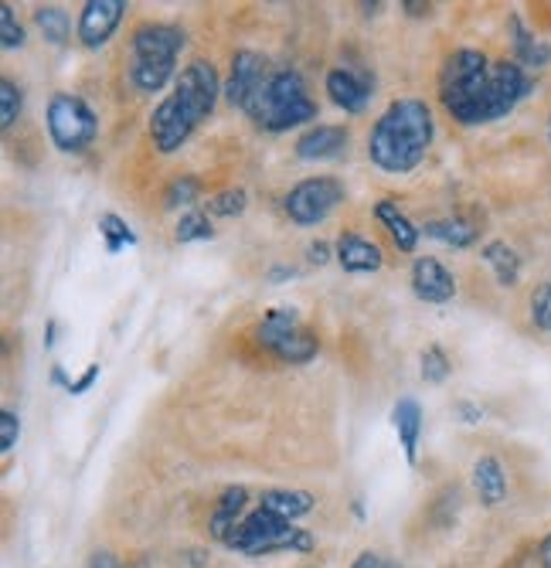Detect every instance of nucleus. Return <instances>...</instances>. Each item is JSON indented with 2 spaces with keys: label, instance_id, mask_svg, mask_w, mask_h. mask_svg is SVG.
I'll return each instance as SVG.
<instances>
[{
  "label": "nucleus",
  "instance_id": "obj_19",
  "mask_svg": "<svg viewBox=\"0 0 551 568\" xmlns=\"http://www.w3.org/2000/svg\"><path fill=\"white\" fill-rule=\"evenodd\" d=\"M511 48H514V62L528 72V69H544L551 62V44H544L541 38H534L521 18H511Z\"/></svg>",
  "mask_w": 551,
  "mask_h": 568
},
{
  "label": "nucleus",
  "instance_id": "obj_20",
  "mask_svg": "<svg viewBox=\"0 0 551 568\" xmlns=\"http://www.w3.org/2000/svg\"><path fill=\"white\" fill-rule=\"evenodd\" d=\"M259 507L276 514V518H283V521H296V518H304V514H310L317 507V500L307 490H279L276 487V490H263Z\"/></svg>",
  "mask_w": 551,
  "mask_h": 568
},
{
  "label": "nucleus",
  "instance_id": "obj_33",
  "mask_svg": "<svg viewBox=\"0 0 551 568\" xmlns=\"http://www.w3.org/2000/svg\"><path fill=\"white\" fill-rule=\"evenodd\" d=\"M21 439V423H18V412L14 408H4L0 412V449L11 453Z\"/></svg>",
  "mask_w": 551,
  "mask_h": 568
},
{
  "label": "nucleus",
  "instance_id": "obj_2",
  "mask_svg": "<svg viewBox=\"0 0 551 568\" xmlns=\"http://www.w3.org/2000/svg\"><path fill=\"white\" fill-rule=\"evenodd\" d=\"M218 72L212 62L194 59L184 65V72L174 82V92L157 102V110L150 113V140L161 153H174L187 143V136L202 126L215 106H218Z\"/></svg>",
  "mask_w": 551,
  "mask_h": 568
},
{
  "label": "nucleus",
  "instance_id": "obj_34",
  "mask_svg": "<svg viewBox=\"0 0 551 568\" xmlns=\"http://www.w3.org/2000/svg\"><path fill=\"white\" fill-rule=\"evenodd\" d=\"M350 568H402V565L388 555H381V551H361L355 561H350Z\"/></svg>",
  "mask_w": 551,
  "mask_h": 568
},
{
  "label": "nucleus",
  "instance_id": "obj_24",
  "mask_svg": "<svg viewBox=\"0 0 551 568\" xmlns=\"http://www.w3.org/2000/svg\"><path fill=\"white\" fill-rule=\"evenodd\" d=\"M99 235H103V242H106V252L110 255H116L120 248H133L136 245V235H133V229L126 225V219H120L116 212H106V215H99Z\"/></svg>",
  "mask_w": 551,
  "mask_h": 568
},
{
  "label": "nucleus",
  "instance_id": "obj_6",
  "mask_svg": "<svg viewBox=\"0 0 551 568\" xmlns=\"http://www.w3.org/2000/svg\"><path fill=\"white\" fill-rule=\"evenodd\" d=\"M314 545H317V538L307 528H296L293 521H283L263 507L248 510L232 528V535L225 538V548H232L235 555H245V558H263L273 551L310 555Z\"/></svg>",
  "mask_w": 551,
  "mask_h": 568
},
{
  "label": "nucleus",
  "instance_id": "obj_14",
  "mask_svg": "<svg viewBox=\"0 0 551 568\" xmlns=\"http://www.w3.org/2000/svg\"><path fill=\"white\" fill-rule=\"evenodd\" d=\"M347 126H334V123H320V126H310L304 136L296 140V158L299 161H330V158H340L347 150Z\"/></svg>",
  "mask_w": 551,
  "mask_h": 568
},
{
  "label": "nucleus",
  "instance_id": "obj_17",
  "mask_svg": "<svg viewBox=\"0 0 551 568\" xmlns=\"http://www.w3.org/2000/svg\"><path fill=\"white\" fill-rule=\"evenodd\" d=\"M473 490L480 497L483 507H497L508 500V474H504V463L497 456H480L473 463Z\"/></svg>",
  "mask_w": 551,
  "mask_h": 568
},
{
  "label": "nucleus",
  "instance_id": "obj_26",
  "mask_svg": "<svg viewBox=\"0 0 551 568\" xmlns=\"http://www.w3.org/2000/svg\"><path fill=\"white\" fill-rule=\"evenodd\" d=\"M212 235H215V229H212L208 212H187V215H181V222L174 229L177 242H208Z\"/></svg>",
  "mask_w": 551,
  "mask_h": 568
},
{
  "label": "nucleus",
  "instance_id": "obj_32",
  "mask_svg": "<svg viewBox=\"0 0 551 568\" xmlns=\"http://www.w3.org/2000/svg\"><path fill=\"white\" fill-rule=\"evenodd\" d=\"M245 507H248V490H245V487H228V490L218 497V504H215L218 514H228V518H235V521L245 518Z\"/></svg>",
  "mask_w": 551,
  "mask_h": 568
},
{
  "label": "nucleus",
  "instance_id": "obj_10",
  "mask_svg": "<svg viewBox=\"0 0 551 568\" xmlns=\"http://www.w3.org/2000/svg\"><path fill=\"white\" fill-rule=\"evenodd\" d=\"M269 62L259 55V51H235V59H232V75H228V85H225V95L232 106L245 110V102L253 99L266 82H269Z\"/></svg>",
  "mask_w": 551,
  "mask_h": 568
},
{
  "label": "nucleus",
  "instance_id": "obj_7",
  "mask_svg": "<svg viewBox=\"0 0 551 568\" xmlns=\"http://www.w3.org/2000/svg\"><path fill=\"white\" fill-rule=\"evenodd\" d=\"M44 123H48V136H52V143L62 153H85L99 136L95 113L89 110L85 99H79L72 92H55L48 99Z\"/></svg>",
  "mask_w": 551,
  "mask_h": 568
},
{
  "label": "nucleus",
  "instance_id": "obj_8",
  "mask_svg": "<svg viewBox=\"0 0 551 568\" xmlns=\"http://www.w3.org/2000/svg\"><path fill=\"white\" fill-rule=\"evenodd\" d=\"M256 337L266 351H273L279 361H286V365H307V361H314L320 351V341L307 327H299V314L293 306L269 310Z\"/></svg>",
  "mask_w": 551,
  "mask_h": 568
},
{
  "label": "nucleus",
  "instance_id": "obj_28",
  "mask_svg": "<svg viewBox=\"0 0 551 568\" xmlns=\"http://www.w3.org/2000/svg\"><path fill=\"white\" fill-rule=\"evenodd\" d=\"M245 204H248V194L242 187H228V191H218L215 197H208V215L235 219L245 212Z\"/></svg>",
  "mask_w": 551,
  "mask_h": 568
},
{
  "label": "nucleus",
  "instance_id": "obj_36",
  "mask_svg": "<svg viewBox=\"0 0 551 568\" xmlns=\"http://www.w3.org/2000/svg\"><path fill=\"white\" fill-rule=\"evenodd\" d=\"M95 378H99V365H89V368H85V375H79V378L69 385V395H85V392L95 385Z\"/></svg>",
  "mask_w": 551,
  "mask_h": 568
},
{
  "label": "nucleus",
  "instance_id": "obj_4",
  "mask_svg": "<svg viewBox=\"0 0 551 568\" xmlns=\"http://www.w3.org/2000/svg\"><path fill=\"white\" fill-rule=\"evenodd\" d=\"M248 120L269 133H283L293 126H304L317 120V102L307 92V82L296 69H279L269 75V82L245 102Z\"/></svg>",
  "mask_w": 551,
  "mask_h": 568
},
{
  "label": "nucleus",
  "instance_id": "obj_13",
  "mask_svg": "<svg viewBox=\"0 0 551 568\" xmlns=\"http://www.w3.org/2000/svg\"><path fill=\"white\" fill-rule=\"evenodd\" d=\"M324 85H327L330 102H334V106H340L344 113H355L358 116V113L368 110V102H371V82L365 75H358L355 69H347V65L330 69Z\"/></svg>",
  "mask_w": 551,
  "mask_h": 568
},
{
  "label": "nucleus",
  "instance_id": "obj_12",
  "mask_svg": "<svg viewBox=\"0 0 551 568\" xmlns=\"http://www.w3.org/2000/svg\"><path fill=\"white\" fill-rule=\"evenodd\" d=\"M412 293L422 303H449L457 296V280L432 255H419L412 263Z\"/></svg>",
  "mask_w": 551,
  "mask_h": 568
},
{
  "label": "nucleus",
  "instance_id": "obj_27",
  "mask_svg": "<svg viewBox=\"0 0 551 568\" xmlns=\"http://www.w3.org/2000/svg\"><path fill=\"white\" fill-rule=\"evenodd\" d=\"M21 110H24V95H21V89H18L11 79H0V126L11 130V126L18 123Z\"/></svg>",
  "mask_w": 551,
  "mask_h": 568
},
{
  "label": "nucleus",
  "instance_id": "obj_25",
  "mask_svg": "<svg viewBox=\"0 0 551 568\" xmlns=\"http://www.w3.org/2000/svg\"><path fill=\"white\" fill-rule=\"evenodd\" d=\"M202 191H205L202 178L181 174L164 187V209H187V204H194L197 197H202Z\"/></svg>",
  "mask_w": 551,
  "mask_h": 568
},
{
  "label": "nucleus",
  "instance_id": "obj_38",
  "mask_svg": "<svg viewBox=\"0 0 551 568\" xmlns=\"http://www.w3.org/2000/svg\"><path fill=\"white\" fill-rule=\"evenodd\" d=\"M85 568H123V565H120V558L113 551H95Z\"/></svg>",
  "mask_w": 551,
  "mask_h": 568
},
{
  "label": "nucleus",
  "instance_id": "obj_41",
  "mask_svg": "<svg viewBox=\"0 0 551 568\" xmlns=\"http://www.w3.org/2000/svg\"><path fill=\"white\" fill-rule=\"evenodd\" d=\"M541 565L551 568V538H544V545H541Z\"/></svg>",
  "mask_w": 551,
  "mask_h": 568
},
{
  "label": "nucleus",
  "instance_id": "obj_21",
  "mask_svg": "<svg viewBox=\"0 0 551 568\" xmlns=\"http://www.w3.org/2000/svg\"><path fill=\"white\" fill-rule=\"evenodd\" d=\"M483 263L493 270L500 286H518V280H521V255L508 242H500V239L487 242L483 245Z\"/></svg>",
  "mask_w": 551,
  "mask_h": 568
},
{
  "label": "nucleus",
  "instance_id": "obj_35",
  "mask_svg": "<svg viewBox=\"0 0 551 568\" xmlns=\"http://www.w3.org/2000/svg\"><path fill=\"white\" fill-rule=\"evenodd\" d=\"M453 412L460 416V423H467V426L483 423V408H480V405H473V402H457V405H453Z\"/></svg>",
  "mask_w": 551,
  "mask_h": 568
},
{
  "label": "nucleus",
  "instance_id": "obj_42",
  "mask_svg": "<svg viewBox=\"0 0 551 568\" xmlns=\"http://www.w3.org/2000/svg\"><path fill=\"white\" fill-rule=\"evenodd\" d=\"M548 140H551V123H548Z\"/></svg>",
  "mask_w": 551,
  "mask_h": 568
},
{
  "label": "nucleus",
  "instance_id": "obj_16",
  "mask_svg": "<svg viewBox=\"0 0 551 568\" xmlns=\"http://www.w3.org/2000/svg\"><path fill=\"white\" fill-rule=\"evenodd\" d=\"M391 426L398 433V443L406 449V459L416 463L419 459V436H422V426H426V416H422V405L416 398H398L395 408H391Z\"/></svg>",
  "mask_w": 551,
  "mask_h": 568
},
{
  "label": "nucleus",
  "instance_id": "obj_3",
  "mask_svg": "<svg viewBox=\"0 0 551 568\" xmlns=\"http://www.w3.org/2000/svg\"><path fill=\"white\" fill-rule=\"evenodd\" d=\"M432 133V110L422 99H395L368 136V158L385 174H409L426 161Z\"/></svg>",
  "mask_w": 551,
  "mask_h": 568
},
{
  "label": "nucleus",
  "instance_id": "obj_5",
  "mask_svg": "<svg viewBox=\"0 0 551 568\" xmlns=\"http://www.w3.org/2000/svg\"><path fill=\"white\" fill-rule=\"evenodd\" d=\"M184 48V31L174 24H140L130 41V85L140 95L161 92L177 69V55Z\"/></svg>",
  "mask_w": 551,
  "mask_h": 568
},
{
  "label": "nucleus",
  "instance_id": "obj_22",
  "mask_svg": "<svg viewBox=\"0 0 551 568\" xmlns=\"http://www.w3.org/2000/svg\"><path fill=\"white\" fill-rule=\"evenodd\" d=\"M422 235L442 242V245H453V248H467L477 242V229L463 219H436L422 225Z\"/></svg>",
  "mask_w": 551,
  "mask_h": 568
},
{
  "label": "nucleus",
  "instance_id": "obj_23",
  "mask_svg": "<svg viewBox=\"0 0 551 568\" xmlns=\"http://www.w3.org/2000/svg\"><path fill=\"white\" fill-rule=\"evenodd\" d=\"M34 24L41 28L44 41H52V44H65L69 41V31H72V21L62 8L55 4H41L34 8Z\"/></svg>",
  "mask_w": 551,
  "mask_h": 568
},
{
  "label": "nucleus",
  "instance_id": "obj_37",
  "mask_svg": "<svg viewBox=\"0 0 551 568\" xmlns=\"http://www.w3.org/2000/svg\"><path fill=\"white\" fill-rule=\"evenodd\" d=\"M330 255H334V252H330V245H327V242H320V239L307 245V260H310L314 266H327V263H330Z\"/></svg>",
  "mask_w": 551,
  "mask_h": 568
},
{
  "label": "nucleus",
  "instance_id": "obj_9",
  "mask_svg": "<svg viewBox=\"0 0 551 568\" xmlns=\"http://www.w3.org/2000/svg\"><path fill=\"white\" fill-rule=\"evenodd\" d=\"M340 201H344V184L340 181H334V178H307L283 197V212H286V219L293 225H320Z\"/></svg>",
  "mask_w": 551,
  "mask_h": 568
},
{
  "label": "nucleus",
  "instance_id": "obj_39",
  "mask_svg": "<svg viewBox=\"0 0 551 568\" xmlns=\"http://www.w3.org/2000/svg\"><path fill=\"white\" fill-rule=\"evenodd\" d=\"M293 276H296V270H293V266H276V270H269V273H266V280H269V283H286V280H293Z\"/></svg>",
  "mask_w": 551,
  "mask_h": 568
},
{
  "label": "nucleus",
  "instance_id": "obj_31",
  "mask_svg": "<svg viewBox=\"0 0 551 568\" xmlns=\"http://www.w3.org/2000/svg\"><path fill=\"white\" fill-rule=\"evenodd\" d=\"M531 321H534L538 331L551 334V283H541L531 293Z\"/></svg>",
  "mask_w": 551,
  "mask_h": 568
},
{
  "label": "nucleus",
  "instance_id": "obj_18",
  "mask_svg": "<svg viewBox=\"0 0 551 568\" xmlns=\"http://www.w3.org/2000/svg\"><path fill=\"white\" fill-rule=\"evenodd\" d=\"M375 219L388 229V235H391V242L402 248V252H416V245H419V235H422V229H416L412 222H409V215L398 209V204L391 201V197H381L378 204H375Z\"/></svg>",
  "mask_w": 551,
  "mask_h": 568
},
{
  "label": "nucleus",
  "instance_id": "obj_15",
  "mask_svg": "<svg viewBox=\"0 0 551 568\" xmlns=\"http://www.w3.org/2000/svg\"><path fill=\"white\" fill-rule=\"evenodd\" d=\"M334 255H337V263H340L344 273H378L381 263H385L381 248L371 239L358 235V232H344L337 239Z\"/></svg>",
  "mask_w": 551,
  "mask_h": 568
},
{
  "label": "nucleus",
  "instance_id": "obj_30",
  "mask_svg": "<svg viewBox=\"0 0 551 568\" xmlns=\"http://www.w3.org/2000/svg\"><path fill=\"white\" fill-rule=\"evenodd\" d=\"M0 44H4L8 51L24 44V28H21V21H18L11 4H0Z\"/></svg>",
  "mask_w": 551,
  "mask_h": 568
},
{
  "label": "nucleus",
  "instance_id": "obj_40",
  "mask_svg": "<svg viewBox=\"0 0 551 568\" xmlns=\"http://www.w3.org/2000/svg\"><path fill=\"white\" fill-rule=\"evenodd\" d=\"M412 18H422V14H429V4H412V0H406V4H402Z\"/></svg>",
  "mask_w": 551,
  "mask_h": 568
},
{
  "label": "nucleus",
  "instance_id": "obj_1",
  "mask_svg": "<svg viewBox=\"0 0 551 568\" xmlns=\"http://www.w3.org/2000/svg\"><path fill=\"white\" fill-rule=\"evenodd\" d=\"M531 85L518 62H490L477 48H460L442 65L439 99L460 126H483L514 113Z\"/></svg>",
  "mask_w": 551,
  "mask_h": 568
},
{
  "label": "nucleus",
  "instance_id": "obj_11",
  "mask_svg": "<svg viewBox=\"0 0 551 568\" xmlns=\"http://www.w3.org/2000/svg\"><path fill=\"white\" fill-rule=\"evenodd\" d=\"M123 14H126L123 0H89L79 14V41L92 51L103 48L113 38V31L120 28Z\"/></svg>",
  "mask_w": 551,
  "mask_h": 568
},
{
  "label": "nucleus",
  "instance_id": "obj_29",
  "mask_svg": "<svg viewBox=\"0 0 551 568\" xmlns=\"http://www.w3.org/2000/svg\"><path fill=\"white\" fill-rule=\"evenodd\" d=\"M449 375H453V365H449V357H446V351L442 347H426L422 351V378H426V385H442Z\"/></svg>",
  "mask_w": 551,
  "mask_h": 568
}]
</instances>
